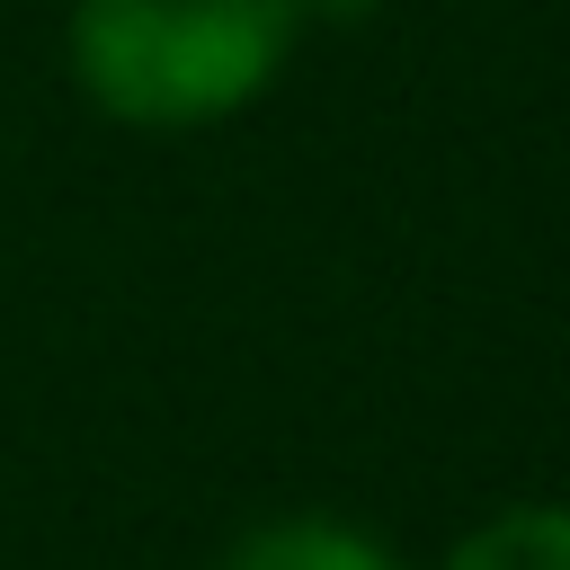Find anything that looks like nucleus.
<instances>
[{"label": "nucleus", "mask_w": 570, "mask_h": 570, "mask_svg": "<svg viewBox=\"0 0 570 570\" xmlns=\"http://www.w3.org/2000/svg\"><path fill=\"white\" fill-rule=\"evenodd\" d=\"M436 570H570V499L481 517Z\"/></svg>", "instance_id": "nucleus-3"}, {"label": "nucleus", "mask_w": 570, "mask_h": 570, "mask_svg": "<svg viewBox=\"0 0 570 570\" xmlns=\"http://www.w3.org/2000/svg\"><path fill=\"white\" fill-rule=\"evenodd\" d=\"M294 36V0H71V80L134 134H205L276 89Z\"/></svg>", "instance_id": "nucleus-1"}, {"label": "nucleus", "mask_w": 570, "mask_h": 570, "mask_svg": "<svg viewBox=\"0 0 570 570\" xmlns=\"http://www.w3.org/2000/svg\"><path fill=\"white\" fill-rule=\"evenodd\" d=\"M294 9H303V18H338V27H347V18H365L374 0H294Z\"/></svg>", "instance_id": "nucleus-4"}, {"label": "nucleus", "mask_w": 570, "mask_h": 570, "mask_svg": "<svg viewBox=\"0 0 570 570\" xmlns=\"http://www.w3.org/2000/svg\"><path fill=\"white\" fill-rule=\"evenodd\" d=\"M223 570H401V552L347 517H267L223 552Z\"/></svg>", "instance_id": "nucleus-2"}]
</instances>
